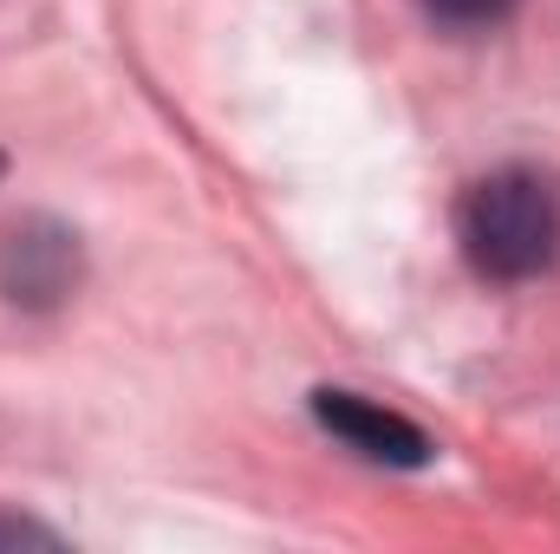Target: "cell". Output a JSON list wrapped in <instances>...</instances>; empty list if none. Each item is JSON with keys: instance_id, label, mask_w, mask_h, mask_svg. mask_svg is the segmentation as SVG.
<instances>
[{"instance_id": "cell-1", "label": "cell", "mask_w": 560, "mask_h": 554, "mask_svg": "<svg viewBox=\"0 0 560 554\" xmlns=\"http://www.w3.org/2000/svg\"><path fill=\"white\" fill-rule=\"evenodd\" d=\"M456 242L482 280H541L560 262V183L535 163L476 176L456 203Z\"/></svg>"}, {"instance_id": "cell-2", "label": "cell", "mask_w": 560, "mask_h": 554, "mask_svg": "<svg viewBox=\"0 0 560 554\" xmlns=\"http://www.w3.org/2000/svg\"><path fill=\"white\" fill-rule=\"evenodd\" d=\"M313 417H319L346 450H359L365 463L418 470V463H430V450H436L411 417L385 412V405H372V399H359V392H313Z\"/></svg>"}, {"instance_id": "cell-3", "label": "cell", "mask_w": 560, "mask_h": 554, "mask_svg": "<svg viewBox=\"0 0 560 554\" xmlns=\"http://www.w3.org/2000/svg\"><path fill=\"white\" fill-rule=\"evenodd\" d=\"M72 275H79V249L59 229H13L7 249H0V287L26 307L59 300L72 287Z\"/></svg>"}, {"instance_id": "cell-4", "label": "cell", "mask_w": 560, "mask_h": 554, "mask_svg": "<svg viewBox=\"0 0 560 554\" xmlns=\"http://www.w3.org/2000/svg\"><path fill=\"white\" fill-rule=\"evenodd\" d=\"M509 7H515V0H423V13H430V20H443V26H463V33L509 20Z\"/></svg>"}, {"instance_id": "cell-5", "label": "cell", "mask_w": 560, "mask_h": 554, "mask_svg": "<svg viewBox=\"0 0 560 554\" xmlns=\"http://www.w3.org/2000/svg\"><path fill=\"white\" fill-rule=\"evenodd\" d=\"M0 542H52V535L33 529V522H0Z\"/></svg>"}, {"instance_id": "cell-6", "label": "cell", "mask_w": 560, "mask_h": 554, "mask_svg": "<svg viewBox=\"0 0 560 554\" xmlns=\"http://www.w3.org/2000/svg\"><path fill=\"white\" fill-rule=\"evenodd\" d=\"M0 170H7V157H0Z\"/></svg>"}]
</instances>
